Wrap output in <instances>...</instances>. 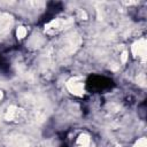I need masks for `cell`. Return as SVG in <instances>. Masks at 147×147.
<instances>
[{
	"instance_id": "cell-2",
	"label": "cell",
	"mask_w": 147,
	"mask_h": 147,
	"mask_svg": "<svg viewBox=\"0 0 147 147\" xmlns=\"http://www.w3.org/2000/svg\"><path fill=\"white\" fill-rule=\"evenodd\" d=\"M132 49H133V53L136 55H138L141 59H145V55H146V42H145L144 39H141L138 42H136L133 45Z\"/></svg>"
},
{
	"instance_id": "cell-1",
	"label": "cell",
	"mask_w": 147,
	"mask_h": 147,
	"mask_svg": "<svg viewBox=\"0 0 147 147\" xmlns=\"http://www.w3.org/2000/svg\"><path fill=\"white\" fill-rule=\"evenodd\" d=\"M68 88L70 90L71 93L77 94V95H80L84 92V83H83L82 78H79V77L71 78L68 82Z\"/></svg>"
},
{
	"instance_id": "cell-3",
	"label": "cell",
	"mask_w": 147,
	"mask_h": 147,
	"mask_svg": "<svg viewBox=\"0 0 147 147\" xmlns=\"http://www.w3.org/2000/svg\"><path fill=\"white\" fill-rule=\"evenodd\" d=\"M90 145V139L87 136L83 134L78 138V141H77V147H88Z\"/></svg>"
},
{
	"instance_id": "cell-4",
	"label": "cell",
	"mask_w": 147,
	"mask_h": 147,
	"mask_svg": "<svg viewBox=\"0 0 147 147\" xmlns=\"http://www.w3.org/2000/svg\"><path fill=\"white\" fill-rule=\"evenodd\" d=\"M25 34H26V30L23 26H20L17 29V38H23L25 37Z\"/></svg>"
},
{
	"instance_id": "cell-5",
	"label": "cell",
	"mask_w": 147,
	"mask_h": 147,
	"mask_svg": "<svg viewBox=\"0 0 147 147\" xmlns=\"http://www.w3.org/2000/svg\"><path fill=\"white\" fill-rule=\"evenodd\" d=\"M134 147H146V140L142 138V139H140L137 144H136V146Z\"/></svg>"
}]
</instances>
